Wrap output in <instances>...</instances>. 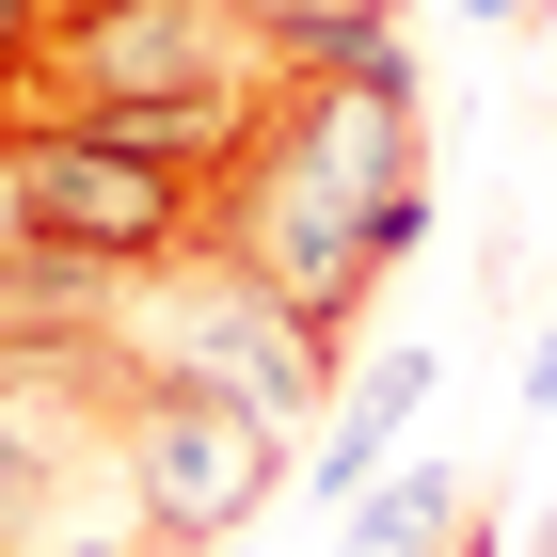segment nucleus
<instances>
[{
    "label": "nucleus",
    "mask_w": 557,
    "mask_h": 557,
    "mask_svg": "<svg viewBox=\"0 0 557 557\" xmlns=\"http://www.w3.org/2000/svg\"><path fill=\"white\" fill-rule=\"evenodd\" d=\"M414 239H430L414 48H398V16H383V33L287 64V96L208 160V256H239L302 335L335 350L350 319H367V287H383Z\"/></svg>",
    "instance_id": "f257e3e1"
},
{
    "label": "nucleus",
    "mask_w": 557,
    "mask_h": 557,
    "mask_svg": "<svg viewBox=\"0 0 557 557\" xmlns=\"http://www.w3.org/2000/svg\"><path fill=\"white\" fill-rule=\"evenodd\" d=\"M271 96H287V48L239 0H48L0 128H128L175 160H223Z\"/></svg>",
    "instance_id": "f03ea898"
},
{
    "label": "nucleus",
    "mask_w": 557,
    "mask_h": 557,
    "mask_svg": "<svg viewBox=\"0 0 557 557\" xmlns=\"http://www.w3.org/2000/svg\"><path fill=\"white\" fill-rule=\"evenodd\" d=\"M112 383H191V398H239V414H335V350L302 335L287 302L256 287L239 256H160V271H128V302H112V350H96Z\"/></svg>",
    "instance_id": "7ed1b4c3"
},
{
    "label": "nucleus",
    "mask_w": 557,
    "mask_h": 557,
    "mask_svg": "<svg viewBox=\"0 0 557 557\" xmlns=\"http://www.w3.org/2000/svg\"><path fill=\"white\" fill-rule=\"evenodd\" d=\"M112 494L160 557H208L287 494V414H239V398H191V383H112Z\"/></svg>",
    "instance_id": "20e7f679"
},
{
    "label": "nucleus",
    "mask_w": 557,
    "mask_h": 557,
    "mask_svg": "<svg viewBox=\"0 0 557 557\" xmlns=\"http://www.w3.org/2000/svg\"><path fill=\"white\" fill-rule=\"evenodd\" d=\"M16 144V223L64 239V256H112V271H160L208 239V160L128 128H0Z\"/></svg>",
    "instance_id": "39448f33"
},
{
    "label": "nucleus",
    "mask_w": 557,
    "mask_h": 557,
    "mask_svg": "<svg viewBox=\"0 0 557 557\" xmlns=\"http://www.w3.org/2000/svg\"><path fill=\"white\" fill-rule=\"evenodd\" d=\"M112 302H128L112 256H64V239L16 223V256H0V367H96L112 350Z\"/></svg>",
    "instance_id": "423d86ee"
},
{
    "label": "nucleus",
    "mask_w": 557,
    "mask_h": 557,
    "mask_svg": "<svg viewBox=\"0 0 557 557\" xmlns=\"http://www.w3.org/2000/svg\"><path fill=\"white\" fill-rule=\"evenodd\" d=\"M478 542V478L462 462H398L335 510V557H462Z\"/></svg>",
    "instance_id": "0eeeda50"
},
{
    "label": "nucleus",
    "mask_w": 557,
    "mask_h": 557,
    "mask_svg": "<svg viewBox=\"0 0 557 557\" xmlns=\"http://www.w3.org/2000/svg\"><path fill=\"white\" fill-rule=\"evenodd\" d=\"M414 398H430V350L398 335L383 367H367V383H335V430H319V462H302V478H319V494L350 510V494H367V478L398 462V430H414Z\"/></svg>",
    "instance_id": "6e6552de"
},
{
    "label": "nucleus",
    "mask_w": 557,
    "mask_h": 557,
    "mask_svg": "<svg viewBox=\"0 0 557 557\" xmlns=\"http://www.w3.org/2000/svg\"><path fill=\"white\" fill-rule=\"evenodd\" d=\"M239 16H256V33L287 48V64H319V48H350V33H383L398 0H239Z\"/></svg>",
    "instance_id": "1a4fd4ad"
},
{
    "label": "nucleus",
    "mask_w": 557,
    "mask_h": 557,
    "mask_svg": "<svg viewBox=\"0 0 557 557\" xmlns=\"http://www.w3.org/2000/svg\"><path fill=\"white\" fill-rule=\"evenodd\" d=\"M33 33H48V0H0V96H16V64H33Z\"/></svg>",
    "instance_id": "9d476101"
},
{
    "label": "nucleus",
    "mask_w": 557,
    "mask_h": 557,
    "mask_svg": "<svg viewBox=\"0 0 557 557\" xmlns=\"http://www.w3.org/2000/svg\"><path fill=\"white\" fill-rule=\"evenodd\" d=\"M48 557H160L144 525H81V542H48Z\"/></svg>",
    "instance_id": "9b49d317"
},
{
    "label": "nucleus",
    "mask_w": 557,
    "mask_h": 557,
    "mask_svg": "<svg viewBox=\"0 0 557 557\" xmlns=\"http://www.w3.org/2000/svg\"><path fill=\"white\" fill-rule=\"evenodd\" d=\"M525 414H557V319H542V350H525Z\"/></svg>",
    "instance_id": "f8f14e48"
},
{
    "label": "nucleus",
    "mask_w": 557,
    "mask_h": 557,
    "mask_svg": "<svg viewBox=\"0 0 557 557\" xmlns=\"http://www.w3.org/2000/svg\"><path fill=\"white\" fill-rule=\"evenodd\" d=\"M0 256H16V144H0Z\"/></svg>",
    "instance_id": "ddd939ff"
},
{
    "label": "nucleus",
    "mask_w": 557,
    "mask_h": 557,
    "mask_svg": "<svg viewBox=\"0 0 557 557\" xmlns=\"http://www.w3.org/2000/svg\"><path fill=\"white\" fill-rule=\"evenodd\" d=\"M462 16H478V33H494V16H542V0H462Z\"/></svg>",
    "instance_id": "4468645a"
}]
</instances>
